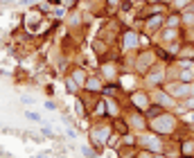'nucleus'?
Returning <instances> with one entry per match:
<instances>
[{
  "label": "nucleus",
  "instance_id": "f8f14e48",
  "mask_svg": "<svg viewBox=\"0 0 194 158\" xmlns=\"http://www.w3.org/2000/svg\"><path fill=\"white\" fill-rule=\"evenodd\" d=\"M156 158H163V156H156Z\"/></svg>",
  "mask_w": 194,
  "mask_h": 158
},
{
  "label": "nucleus",
  "instance_id": "9d476101",
  "mask_svg": "<svg viewBox=\"0 0 194 158\" xmlns=\"http://www.w3.org/2000/svg\"><path fill=\"white\" fill-rule=\"evenodd\" d=\"M151 154H149V151H142V154H140V158H149Z\"/></svg>",
  "mask_w": 194,
  "mask_h": 158
},
{
  "label": "nucleus",
  "instance_id": "f03ea898",
  "mask_svg": "<svg viewBox=\"0 0 194 158\" xmlns=\"http://www.w3.org/2000/svg\"><path fill=\"white\" fill-rule=\"evenodd\" d=\"M131 102H133V106H138L140 111H145L147 106H149V102H147V95H145V93H133V95H131Z\"/></svg>",
  "mask_w": 194,
  "mask_h": 158
},
{
  "label": "nucleus",
  "instance_id": "20e7f679",
  "mask_svg": "<svg viewBox=\"0 0 194 158\" xmlns=\"http://www.w3.org/2000/svg\"><path fill=\"white\" fill-rule=\"evenodd\" d=\"M84 88H88V90H102V84L97 79H88L86 84H84Z\"/></svg>",
  "mask_w": 194,
  "mask_h": 158
},
{
  "label": "nucleus",
  "instance_id": "9b49d317",
  "mask_svg": "<svg viewBox=\"0 0 194 158\" xmlns=\"http://www.w3.org/2000/svg\"><path fill=\"white\" fill-rule=\"evenodd\" d=\"M38 158H45V156H38Z\"/></svg>",
  "mask_w": 194,
  "mask_h": 158
},
{
  "label": "nucleus",
  "instance_id": "1a4fd4ad",
  "mask_svg": "<svg viewBox=\"0 0 194 158\" xmlns=\"http://www.w3.org/2000/svg\"><path fill=\"white\" fill-rule=\"evenodd\" d=\"M185 120H187V122H194V113H187V115H185Z\"/></svg>",
  "mask_w": 194,
  "mask_h": 158
},
{
  "label": "nucleus",
  "instance_id": "f257e3e1",
  "mask_svg": "<svg viewBox=\"0 0 194 158\" xmlns=\"http://www.w3.org/2000/svg\"><path fill=\"white\" fill-rule=\"evenodd\" d=\"M90 136H93V142L97 145V147H104L106 140H108V129H104V131H102V129H93Z\"/></svg>",
  "mask_w": 194,
  "mask_h": 158
},
{
  "label": "nucleus",
  "instance_id": "0eeeda50",
  "mask_svg": "<svg viewBox=\"0 0 194 158\" xmlns=\"http://www.w3.org/2000/svg\"><path fill=\"white\" fill-rule=\"evenodd\" d=\"M185 106H187V108H194V97H190V99H185Z\"/></svg>",
  "mask_w": 194,
  "mask_h": 158
},
{
  "label": "nucleus",
  "instance_id": "7ed1b4c3",
  "mask_svg": "<svg viewBox=\"0 0 194 158\" xmlns=\"http://www.w3.org/2000/svg\"><path fill=\"white\" fill-rule=\"evenodd\" d=\"M72 81H75V84H79V86L86 84V75H84V70H77V72L72 75Z\"/></svg>",
  "mask_w": 194,
  "mask_h": 158
},
{
  "label": "nucleus",
  "instance_id": "39448f33",
  "mask_svg": "<svg viewBox=\"0 0 194 158\" xmlns=\"http://www.w3.org/2000/svg\"><path fill=\"white\" fill-rule=\"evenodd\" d=\"M25 118H27V120H32V122H41V115H38V113H34V111H27V113H25Z\"/></svg>",
  "mask_w": 194,
  "mask_h": 158
},
{
  "label": "nucleus",
  "instance_id": "423d86ee",
  "mask_svg": "<svg viewBox=\"0 0 194 158\" xmlns=\"http://www.w3.org/2000/svg\"><path fill=\"white\" fill-rule=\"evenodd\" d=\"M192 147H194L192 142H185V145H183V154H190V151H192Z\"/></svg>",
  "mask_w": 194,
  "mask_h": 158
},
{
  "label": "nucleus",
  "instance_id": "6e6552de",
  "mask_svg": "<svg viewBox=\"0 0 194 158\" xmlns=\"http://www.w3.org/2000/svg\"><path fill=\"white\" fill-rule=\"evenodd\" d=\"M81 151H84V156H86V158H95V154L90 149H81Z\"/></svg>",
  "mask_w": 194,
  "mask_h": 158
}]
</instances>
